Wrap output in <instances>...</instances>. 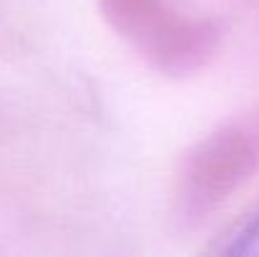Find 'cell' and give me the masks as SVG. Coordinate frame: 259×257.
Returning <instances> with one entry per match:
<instances>
[{
	"instance_id": "cell-1",
	"label": "cell",
	"mask_w": 259,
	"mask_h": 257,
	"mask_svg": "<svg viewBox=\"0 0 259 257\" xmlns=\"http://www.w3.org/2000/svg\"><path fill=\"white\" fill-rule=\"evenodd\" d=\"M259 167V129L229 124L206 136L184 167V207L204 214L239 189Z\"/></svg>"
},
{
	"instance_id": "cell-2",
	"label": "cell",
	"mask_w": 259,
	"mask_h": 257,
	"mask_svg": "<svg viewBox=\"0 0 259 257\" xmlns=\"http://www.w3.org/2000/svg\"><path fill=\"white\" fill-rule=\"evenodd\" d=\"M113 25L141 51L161 63H184L194 56L199 35L186 20L166 8L164 0H103Z\"/></svg>"
},
{
	"instance_id": "cell-3",
	"label": "cell",
	"mask_w": 259,
	"mask_h": 257,
	"mask_svg": "<svg viewBox=\"0 0 259 257\" xmlns=\"http://www.w3.org/2000/svg\"><path fill=\"white\" fill-rule=\"evenodd\" d=\"M222 255H257L259 257V204L227 235L217 247Z\"/></svg>"
}]
</instances>
